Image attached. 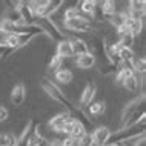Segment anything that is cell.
<instances>
[{"instance_id": "d6986e66", "label": "cell", "mask_w": 146, "mask_h": 146, "mask_svg": "<svg viewBox=\"0 0 146 146\" xmlns=\"http://www.w3.org/2000/svg\"><path fill=\"white\" fill-rule=\"evenodd\" d=\"M125 28L128 29L129 33L134 35V37H135V35H139L141 33V29H143V20H134V19H129L128 17Z\"/></svg>"}, {"instance_id": "d4e9b609", "label": "cell", "mask_w": 146, "mask_h": 146, "mask_svg": "<svg viewBox=\"0 0 146 146\" xmlns=\"http://www.w3.org/2000/svg\"><path fill=\"white\" fill-rule=\"evenodd\" d=\"M15 139L14 134L11 132H5V134H0V146H15Z\"/></svg>"}, {"instance_id": "30bf717a", "label": "cell", "mask_w": 146, "mask_h": 146, "mask_svg": "<svg viewBox=\"0 0 146 146\" xmlns=\"http://www.w3.org/2000/svg\"><path fill=\"white\" fill-rule=\"evenodd\" d=\"M69 45H71V49H72V54L77 57L89 52V45L82 38H69Z\"/></svg>"}, {"instance_id": "e575fe53", "label": "cell", "mask_w": 146, "mask_h": 146, "mask_svg": "<svg viewBox=\"0 0 146 146\" xmlns=\"http://www.w3.org/2000/svg\"><path fill=\"white\" fill-rule=\"evenodd\" d=\"M8 35H9V34L3 33V31L0 29V45H2V46H6V40H8Z\"/></svg>"}, {"instance_id": "2e32d148", "label": "cell", "mask_w": 146, "mask_h": 146, "mask_svg": "<svg viewBox=\"0 0 146 146\" xmlns=\"http://www.w3.org/2000/svg\"><path fill=\"white\" fill-rule=\"evenodd\" d=\"M56 56H58L60 58H68V57H72L74 54H72V49H71V45H69V40H62V42H58V45H57V52H56Z\"/></svg>"}, {"instance_id": "83f0119b", "label": "cell", "mask_w": 146, "mask_h": 146, "mask_svg": "<svg viewBox=\"0 0 146 146\" xmlns=\"http://www.w3.org/2000/svg\"><path fill=\"white\" fill-rule=\"evenodd\" d=\"M118 58L121 60V63H123V62H128V63H131V62L134 60V52H132V49L121 48L120 51H118Z\"/></svg>"}, {"instance_id": "4316f807", "label": "cell", "mask_w": 146, "mask_h": 146, "mask_svg": "<svg viewBox=\"0 0 146 146\" xmlns=\"http://www.w3.org/2000/svg\"><path fill=\"white\" fill-rule=\"evenodd\" d=\"M118 71V66L112 65L111 62H106L103 65H100V72L103 74V76H111V74H117Z\"/></svg>"}, {"instance_id": "74e56055", "label": "cell", "mask_w": 146, "mask_h": 146, "mask_svg": "<svg viewBox=\"0 0 146 146\" xmlns=\"http://www.w3.org/2000/svg\"><path fill=\"white\" fill-rule=\"evenodd\" d=\"M105 146H121V143H108V145H105Z\"/></svg>"}, {"instance_id": "e0dca14e", "label": "cell", "mask_w": 146, "mask_h": 146, "mask_svg": "<svg viewBox=\"0 0 146 146\" xmlns=\"http://www.w3.org/2000/svg\"><path fill=\"white\" fill-rule=\"evenodd\" d=\"M100 5H102V8H100L102 14H103V17L106 19V20H109V19L117 13V5H115V2H112V0H105V2H102Z\"/></svg>"}, {"instance_id": "44dd1931", "label": "cell", "mask_w": 146, "mask_h": 146, "mask_svg": "<svg viewBox=\"0 0 146 146\" xmlns=\"http://www.w3.org/2000/svg\"><path fill=\"white\" fill-rule=\"evenodd\" d=\"M123 86L126 91H129V92H137L140 88V80L139 77H137V74H132V76L126 77V80L123 82Z\"/></svg>"}, {"instance_id": "8992f818", "label": "cell", "mask_w": 146, "mask_h": 146, "mask_svg": "<svg viewBox=\"0 0 146 146\" xmlns=\"http://www.w3.org/2000/svg\"><path fill=\"white\" fill-rule=\"evenodd\" d=\"M38 129H40L38 121L37 120H31L29 123L26 125V128H25V131L22 132V135L17 139V141H15V146H28L31 137H33L35 132H38Z\"/></svg>"}, {"instance_id": "6da1fadb", "label": "cell", "mask_w": 146, "mask_h": 146, "mask_svg": "<svg viewBox=\"0 0 146 146\" xmlns=\"http://www.w3.org/2000/svg\"><path fill=\"white\" fill-rule=\"evenodd\" d=\"M42 88H43V91H45L48 96L52 98V100H56V102H58L60 105H63L66 109H68V114L69 115H72L74 112H77V106H74L72 105V102L69 100L68 97L63 94V91L58 88V86L56 85V83H52L51 80H48V78H43L42 80Z\"/></svg>"}, {"instance_id": "5bb4252c", "label": "cell", "mask_w": 146, "mask_h": 146, "mask_svg": "<svg viewBox=\"0 0 146 146\" xmlns=\"http://www.w3.org/2000/svg\"><path fill=\"white\" fill-rule=\"evenodd\" d=\"M3 20L8 22V23H13V25H23V23H25L20 13H19L17 6L15 8H8L5 15H3Z\"/></svg>"}, {"instance_id": "ac0fdd59", "label": "cell", "mask_w": 146, "mask_h": 146, "mask_svg": "<svg viewBox=\"0 0 146 146\" xmlns=\"http://www.w3.org/2000/svg\"><path fill=\"white\" fill-rule=\"evenodd\" d=\"M96 8H97V2H94V0H85V2L80 3V11H82V14L86 15V17H89V19H94Z\"/></svg>"}, {"instance_id": "ffe728a7", "label": "cell", "mask_w": 146, "mask_h": 146, "mask_svg": "<svg viewBox=\"0 0 146 146\" xmlns=\"http://www.w3.org/2000/svg\"><path fill=\"white\" fill-rule=\"evenodd\" d=\"M126 20H128V14H126V13H115L111 19H109V22L112 23L114 28H115L117 31L125 28V26H126Z\"/></svg>"}, {"instance_id": "52a82bcc", "label": "cell", "mask_w": 146, "mask_h": 146, "mask_svg": "<svg viewBox=\"0 0 146 146\" xmlns=\"http://www.w3.org/2000/svg\"><path fill=\"white\" fill-rule=\"evenodd\" d=\"M17 9L20 13L25 25H35V15L29 6V2H17Z\"/></svg>"}, {"instance_id": "7a4b0ae2", "label": "cell", "mask_w": 146, "mask_h": 146, "mask_svg": "<svg viewBox=\"0 0 146 146\" xmlns=\"http://www.w3.org/2000/svg\"><path fill=\"white\" fill-rule=\"evenodd\" d=\"M145 121L146 120H141L140 123L131 126V128H125V129H118L117 134L109 137V141L108 143H125L128 140H132L135 137H140V135H145Z\"/></svg>"}, {"instance_id": "4fadbf2b", "label": "cell", "mask_w": 146, "mask_h": 146, "mask_svg": "<svg viewBox=\"0 0 146 146\" xmlns=\"http://www.w3.org/2000/svg\"><path fill=\"white\" fill-rule=\"evenodd\" d=\"M96 85H94V82H89L88 85L85 86L83 92H82V97H80V106H88L91 102H92L94 96H96Z\"/></svg>"}, {"instance_id": "ba28073f", "label": "cell", "mask_w": 146, "mask_h": 146, "mask_svg": "<svg viewBox=\"0 0 146 146\" xmlns=\"http://www.w3.org/2000/svg\"><path fill=\"white\" fill-rule=\"evenodd\" d=\"M91 135H92L94 146H105V145H108L109 137H111L112 134H111V131H109L108 128L102 126V128H97L96 131L91 134Z\"/></svg>"}, {"instance_id": "836d02e7", "label": "cell", "mask_w": 146, "mask_h": 146, "mask_svg": "<svg viewBox=\"0 0 146 146\" xmlns=\"http://www.w3.org/2000/svg\"><path fill=\"white\" fill-rule=\"evenodd\" d=\"M8 115H9L8 109L3 108V106H0V121H6L8 120Z\"/></svg>"}, {"instance_id": "1f68e13d", "label": "cell", "mask_w": 146, "mask_h": 146, "mask_svg": "<svg viewBox=\"0 0 146 146\" xmlns=\"http://www.w3.org/2000/svg\"><path fill=\"white\" fill-rule=\"evenodd\" d=\"M78 141V146H94V141H92V135L91 134L86 132L83 137H82L80 140H77Z\"/></svg>"}, {"instance_id": "9c48e42d", "label": "cell", "mask_w": 146, "mask_h": 146, "mask_svg": "<svg viewBox=\"0 0 146 146\" xmlns=\"http://www.w3.org/2000/svg\"><path fill=\"white\" fill-rule=\"evenodd\" d=\"M62 5H63L62 0H46L45 6L38 11L37 17H52V14L57 13L62 8Z\"/></svg>"}, {"instance_id": "5b68a950", "label": "cell", "mask_w": 146, "mask_h": 146, "mask_svg": "<svg viewBox=\"0 0 146 146\" xmlns=\"http://www.w3.org/2000/svg\"><path fill=\"white\" fill-rule=\"evenodd\" d=\"M65 28L74 31V33H88V31L92 29V25H91V20H86L83 17H77L72 19V20H66Z\"/></svg>"}, {"instance_id": "7c38bea8", "label": "cell", "mask_w": 146, "mask_h": 146, "mask_svg": "<svg viewBox=\"0 0 146 146\" xmlns=\"http://www.w3.org/2000/svg\"><path fill=\"white\" fill-rule=\"evenodd\" d=\"M71 118H72V117H71L69 114H58V115H56V117L51 118L49 126L52 128V131H56V132H63V128H65V125L68 123Z\"/></svg>"}, {"instance_id": "8fae6325", "label": "cell", "mask_w": 146, "mask_h": 146, "mask_svg": "<svg viewBox=\"0 0 146 146\" xmlns=\"http://www.w3.org/2000/svg\"><path fill=\"white\" fill-rule=\"evenodd\" d=\"M26 98V88L23 83H17L13 88V92H11V102L15 106H20Z\"/></svg>"}, {"instance_id": "d6a6232c", "label": "cell", "mask_w": 146, "mask_h": 146, "mask_svg": "<svg viewBox=\"0 0 146 146\" xmlns=\"http://www.w3.org/2000/svg\"><path fill=\"white\" fill-rule=\"evenodd\" d=\"M13 52H14V49L8 48V46H2V45H0V58H5V57H8L9 54H13Z\"/></svg>"}, {"instance_id": "484cf974", "label": "cell", "mask_w": 146, "mask_h": 146, "mask_svg": "<svg viewBox=\"0 0 146 146\" xmlns=\"http://www.w3.org/2000/svg\"><path fill=\"white\" fill-rule=\"evenodd\" d=\"M28 146H49V141L43 135H40V132H35L34 135L31 137Z\"/></svg>"}, {"instance_id": "d590c367", "label": "cell", "mask_w": 146, "mask_h": 146, "mask_svg": "<svg viewBox=\"0 0 146 146\" xmlns=\"http://www.w3.org/2000/svg\"><path fill=\"white\" fill-rule=\"evenodd\" d=\"M62 143H63V146H72L74 143H76V140H74V139H71V137L68 135V139L62 140Z\"/></svg>"}, {"instance_id": "603a6c76", "label": "cell", "mask_w": 146, "mask_h": 146, "mask_svg": "<svg viewBox=\"0 0 146 146\" xmlns=\"http://www.w3.org/2000/svg\"><path fill=\"white\" fill-rule=\"evenodd\" d=\"M85 134H86V129L83 128V125H80L78 121H76L74 126H72V131H71V134H69V137L74 139V140H80Z\"/></svg>"}, {"instance_id": "277c9868", "label": "cell", "mask_w": 146, "mask_h": 146, "mask_svg": "<svg viewBox=\"0 0 146 146\" xmlns=\"http://www.w3.org/2000/svg\"><path fill=\"white\" fill-rule=\"evenodd\" d=\"M35 25H38L43 31V34H48L54 42H62L65 40V35L60 29L57 28V25L51 20L49 17H37L35 19Z\"/></svg>"}, {"instance_id": "9a60e30c", "label": "cell", "mask_w": 146, "mask_h": 146, "mask_svg": "<svg viewBox=\"0 0 146 146\" xmlns=\"http://www.w3.org/2000/svg\"><path fill=\"white\" fill-rule=\"evenodd\" d=\"M76 65H77L80 69H91L94 65H96V58H94V56H92L91 52L83 54V56H78V57H77Z\"/></svg>"}, {"instance_id": "7402d4cb", "label": "cell", "mask_w": 146, "mask_h": 146, "mask_svg": "<svg viewBox=\"0 0 146 146\" xmlns=\"http://www.w3.org/2000/svg\"><path fill=\"white\" fill-rule=\"evenodd\" d=\"M56 78H57V82H60V83L68 85V83L72 82V72H71L69 69H66V68H60L56 72Z\"/></svg>"}, {"instance_id": "cb8c5ba5", "label": "cell", "mask_w": 146, "mask_h": 146, "mask_svg": "<svg viewBox=\"0 0 146 146\" xmlns=\"http://www.w3.org/2000/svg\"><path fill=\"white\" fill-rule=\"evenodd\" d=\"M131 63H132V71H134V74H137V72L145 74V71H146V60H145L143 57H139V58L134 57V60H132Z\"/></svg>"}, {"instance_id": "f546056e", "label": "cell", "mask_w": 146, "mask_h": 146, "mask_svg": "<svg viewBox=\"0 0 146 146\" xmlns=\"http://www.w3.org/2000/svg\"><path fill=\"white\" fill-rule=\"evenodd\" d=\"M103 111H105V103H103V102H98V103L89 105V112L92 114V115H100Z\"/></svg>"}, {"instance_id": "f1b7e54d", "label": "cell", "mask_w": 146, "mask_h": 146, "mask_svg": "<svg viewBox=\"0 0 146 146\" xmlns=\"http://www.w3.org/2000/svg\"><path fill=\"white\" fill-rule=\"evenodd\" d=\"M145 6H146V2L143 0H132L129 2V11H135V13H145Z\"/></svg>"}, {"instance_id": "4dcf8cb0", "label": "cell", "mask_w": 146, "mask_h": 146, "mask_svg": "<svg viewBox=\"0 0 146 146\" xmlns=\"http://www.w3.org/2000/svg\"><path fill=\"white\" fill-rule=\"evenodd\" d=\"M62 63H63V58H60L58 56H54L49 62V69L54 71V72H57V71L62 68Z\"/></svg>"}, {"instance_id": "8d00e7d4", "label": "cell", "mask_w": 146, "mask_h": 146, "mask_svg": "<svg viewBox=\"0 0 146 146\" xmlns=\"http://www.w3.org/2000/svg\"><path fill=\"white\" fill-rule=\"evenodd\" d=\"M49 146H63V143H62V140H52V141H49Z\"/></svg>"}, {"instance_id": "3957f363", "label": "cell", "mask_w": 146, "mask_h": 146, "mask_svg": "<svg viewBox=\"0 0 146 146\" xmlns=\"http://www.w3.org/2000/svg\"><path fill=\"white\" fill-rule=\"evenodd\" d=\"M143 109H145V94H141L140 97H137V98H134V100H131L129 103H126L123 111H121L120 129L134 117V114H137L139 111H143Z\"/></svg>"}]
</instances>
